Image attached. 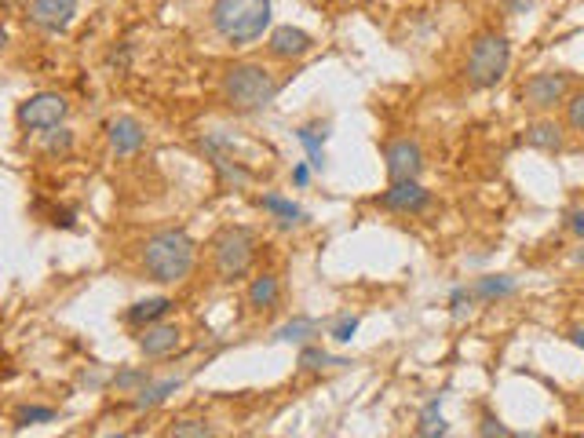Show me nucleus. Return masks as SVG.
I'll return each instance as SVG.
<instances>
[{"mask_svg":"<svg viewBox=\"0 0 584 438\" xmlns=\"http://www.w3.org/2000/svg\"><path fill=\"white\" fill-rule=\"evenodd\" d=\"M193 263H197V245L182 226L157 230L142 241V270L150 281H161V285L186 281Z\"/></svg>","mask_w":584,"mask_h":438,"instance_id":"1","label":"nucleus"},{"mask_svg":"<svg viewBox=\"0 0 584 438\" xmlns=\"http://www.w3.org/2000/svg\"><path fill=\"white\" fill-rule=\"evenodd\" d=\"M208 26L215 29L219 40L245 47L259 40L270 26V0H212L208 7Z\"/></svg>","mask_w":584,"mask_h":438,"instance_id":"2","label":"nucleus"},{"mask_svg":"<svg viewBox=\"0 0 584 438\" xmlns=\"http://www.w3.org/2000/svg\"><path fill=\"white\" fill-rule=\"evenodd\" d=\"M219 95L230 110L237 113H252L274 102L277 95V80L263 62H234L230 69H223L219 77Z\"/></svg>","mask_w":584,"mask_h":438,"instance_id":"3","label":"nucleus"},{"mask_svg":"<svg viewBox=\"0 0 584 438\" xmlns=\"http://www.w3.org/2000/svg\"><path fill=\"white\" fill-rule=\"evenodd\" d=\"M256 234L248 226H223L212 241V266H215V277L234 285L241 281L252 263H256Z\"/></svg>","mask_w":584,"mask_h":438,"instance_id":"4","label":"nucleus"},{"mask_svg":"<svg viewBox=\"0 0 584 438\" xmlns=\"http://www.w3.org/2000/svg\"><path fill=\"white\" fill-rule=\"evenodd\" d=\"M511 66V44L504 33H478L471 51H467V84L485 91V88H496L504 80Z\"/></svg>","mask_w":584,"mask_h":438,"instance_id":"5","label":"nucleus"},{"mask_svg":"<svg viewBox=\"0 0 584 438\" xmlns=\"http://www.w3.org/2000/svg\"><path fill=\"white\" fill-rule=\"evenodd\" d=\"M66 113H69V102L58 91H36L26 102H18V110H15V117L26 131H51L66 120Z\"/></svg>","mask_w":584,"mask_h":438,"instance_id":"6","label":"nucleus"},{"mask_svg":"<svg viewBox=\"0 0 584 438\" xmlns=\"http://www.w3.org/2000/svg\"><path fill=\"white\" fill-rule=\"evenodd\" d=\"M566 95H569V73L562 69H540L522 84V102L537 113L555 110L558 102H566Z\"/></svg>","mask_w":584,"mask_h":438,"instance_id":"7","label":"nucleus"},{"mask_svg":"<svg viewBox=\"0 0 584 438\" xmlns=\"http://www.w3.org/2000/svg\"><path fill=\"white\" fill-rule=\"evenodd\" d=\"M201 153L212 161V168H215V175H219L223 186H230V190L248 186L252 172H248L241 161H234V157L226 153V142H223L219 135H204V139H201Z\"/></svg>","mask_w":584,"mask_h":438,"instance_id":"8","label":"nucleus"},{"mask_svg":"<svg viewBox=\"0 0 584 438\" xmlns=\"http://www.w3.org/2000/svg\"><path fill=\"white\" fill-rule=\"evenodd\" d=\"M383 161H387V175L391 182H402V179H416L420 168H423V150L416 139H394L383 146Z\"/></svg>","mask_w":584,"mask_h":438,"instance_id":"9","label":"nucleus"},{"mask_svg":"<svg viewBox=\"0 0 584 438\" xmlns=\"http://www.w3.org/2000/svg\"><path fill=\"white\" fill-rule=\"evenodd\" d=\"M380 208L387 212H402V215H412V212H423L431 204V190L420 186L416 179H402V182H391L380 197H376Z\"/></svg>","mask_w":584,"mask_h":438,"instance_id":"10","label":"nucleus"},{"mask_svg":"<svg viewBox=\"0 0 584 438\" xmlns=\"http://www.w3.org/2000/svg\"><path fill=\"white\" fill-rule=\"evenodd\" d=\"M77 15V0H33L29 4V22L44 33H66Z\"/></svg>","mask_w":584,"mask_h":438,"instance_id":"11","label":"nucleus"},{"mask_svg":"<svg viewBox=\"0 0 584 438\" xmlns=\"http://www.w3.org/2000/svg\"><path fill=\"white\" fill-rule=\"evenodd\" d=\"M314 47V36L299 26H277L270 29V40H266V51L281 62H292V58H303L307 51Z\"/></svg>","mask_w":584,"mask_h":438,"instance_id":"12","label":"nucleus"},{"mask_svg":"<svg viewBox=\"0 0 584 438\" xmlns=\"http://www.w3.org/2000/svg\"><path fill=\"white\" fill-rule=\"evenodd\" d=\"M106 135H110V150H113L117 157H131V153H139L142 142H146V128H142L135 117H113V120L106 124Z\"/></svg>","mask_w":584,"mask_h":438,"instance_id":"13","label":"nucleus"},{"mask_svg":"<svg viewBox=\"0 0 584 438\" xmlns=\"http://www.w3.org/2000/svg\"><path fill=\"white\" fill-rule=\"evenodd\" d=\"M179 339H182L179 325H172V321H153V325L142 328L139 347H142L146 358H164V354H172V350L179 347Z\"/></svg>","mask_w":584,"mask_h":438,"instance_id":"14","label":"nucleus"},{"mask_svg":"<svg viewBox=\"0 0 584 438\" xmlns=\"http://www.w3.org/2000/svg\"><path fill=\"white\" fill-rule=\"evenodd\" d=\"M172 310V299L168 296H150V299H139L124 310V321L135 325V328H146L153 321H164V314Z\"/></svg>","mask_w":584,"mask_h":438,"instance_id":"15","label":"nucleus"},{"mask_svg":"<svg viewBox=\"0 0 584 438\" xmlns=\"http://www.w3.org/2000/svg\"><path fill=\"white\" fill-rule=\"evenodd\" d=\"M245 299H248V307L259 310V314L270 310V307H277V299H281V281H277V274H259V277H252Z\"/></svg>","mask_w":584,"mask_h":438,"instance_id":"16","label":"nucleus"},{"mask_svg":"<svg viewBox=\"0 0 584 438\" xmlns=\"http://www.w3.org/2000/svg\"><path fill=\"white\" fill-rule=\"evenodd\" d=\"M526 146L544 150V153H558L562 150V128L555 120H533L526 128Z\"/></svg>","mask_w":584,"mask_h":438,"instance_id":"17","label":"nucleus"},{"mask_svg":"<svg viewBox=\"0 0 584 438\" xmlns=\"http://www.w3.org/2000/svg\"><path fill=\"white\" fill-rule=\"evenodd\" d=\"M515 288H518V281H515V277H507V274H485V277H478V281L471 285V296H474V299L493 303V299H507V296H515Z\"/></svg>","mask_w":584,"mask_h":438,"instance_id":"18","label":"nucleus"},{"mask_svg":"<svg viewBox=\"0 0 584 438\" xmlns=\"http://www.w3.org/2000/svg\"><path fill=\"white\" fill-rule=\"evenodd\" d=\"M314 336H318V321L307 318V314H296L281 328H274V343H299V347H307Z\"/></svg>","mask_w":584,"mask_h":438,"instance_id":"19","label":"nucleus"},{"mask_svg":"<svg viewBox=\"0 0 584 438\" xmlns=\"http://www.w3.org/2000/svg\"><path fill=\"white\" fill-rule=\"evenodd\" d=\"M179 376H164V380H150L142 391H135V398H131V409H153V405H161L172 391H179Z\"/></svg>","mask_w":584,"mask_h":438,"instance_id":"20","label":"nucleus"},{"mask_svg":"<svg viewBox=\"0 0 584 438\" xmlns=\"http://www.w3.org/2000/svg\"><path fill=\"white\" fill-rule=\"evenodd\" d=\"M259 208H263V212H270L281 226H292V223H299V219L307 215L296 201H288V197H281V193H263V197H259Z\"/></svg>","mask_w":584,"mask_h":438,"instance_id":"21","label":"nucleus"},{"mask_svg":"<svg viewBox=\"0 0 584 438\" xmlns=\"http://www.w3.org/2000/svg\"><path fill=\"white\" fill-rule=\"evenodd\" d=\"M296 139L303 142V150H307V164L310 168H318L321 172V164H325V124L318 128V124H303V128H296Z\"/></svg>","mask_w":584,"mask_h":438,"instance_id":"22","label":"nucleus"},{"mask_svg":"<svg viewBox=\"0 0 584 438\" xmlns=\"http://www.w3.org/2000/svg\"><path fill=\"white\" fill-rule=\"evenodd\" d=\"M442 398H431L423 409H420V423H416V434L420 438H445V420H442Z\"/></svg>","mask_w":584,"mask_h":438,"instance_id":"23","label":"nucleus"},{"mask_svg":"<svg viewBox=\"0 0 584 438\" xmlns=\"http://www.w3.org/2000/svg\"><path fill=\"white\" fill-rule=\"evenodd\" d=\"M296 365L299 369H307V372H318V369H328V365H350L347 358H336V354H328V350H321V347H299V358H296Z\"/></svg>","mask_w":584,"mask_h":438,"instance_id":"24","label":"nucleus"},{"mask_svg":"<svg viewBox=\"0 0 584 438\" xmlns=\"http://www.w3.org/2000/svg\"><path fill=\"white\" fill-rule=\"evenodd\" d=\"M73 150V131L69 128H51V131H44V153H51V157H66Z\"/></svg>","mask_w":584,"mask_h":438,"instance_id":"25","label":"nucleus"},{"mask_svg":"<svg viewBox=\"0 0 584 438\" xmlns=\"http://www.w3.org/2000/svg\"><path fill=\"white\" fill-rule=\"evenodd\" d=\"M150 380H153L150 369H120V372H113V387H117V391H128V394L142 391Z\"/></svg>","mask_w":584,"mask_h":438,"instance_id":"26","label":"nucleus"},{"mask_svg":"<svg viewBox=\"0 0 584 438\" xmlns=\"http://www.w3.org/2000/svg\"><path fill=\"white\" fill-rule=\"evenodd\" d=\"M168 438H215V431L204 420H175L172 431H168Z\"/></svg>","mask_w":584,"mask_h":438,"instance_id":"27","label":"nucleus"},{"mask_svg":"<svg viewBox=\"0 0 584 438\" xmlns=\"http://www.w3.org/2000/svg\"><path fill=\"white\" fill-rule=\"evenodd\" d=\"M55 420V409L51 405H22L15 412V423L18 427H29V423H51Z\"/></svg>","mask_w":584,"mask_h":438,"instance_id":"28","label":"nucleus"},{"mask_svg":"<svg viewBox=\"0 0 584 438\" xmlns=\"http://www.w3.org/2000/svg\"><path fill=\"white\" fill-rule=\"evenodd\" d=\"M478 434H482V438H515V431H511V427H507L500 416H493V412H482Z\"/></svg>","mask_w":584,"mask_h":438,"instance_id":"29","label":"nucleus"},{"mask_svg":"<svg viewBox=\"0 0 584 438\" xmlns=\"http://www.w3.org/2000/svg\"><path fill=\"white\" fill-rule=\"evenodd\" d=\"M566 124L573 131H584V91L566 95Z\"/></svg>","mask_w":584,"mask_h":438,"instance_id":"30","label":"nucleus"},{"mask_svg":"<svg viewBox=\"0 0 584 438\" xmlns=\"http://www.w3.org/2000/svg\"><path fill=\"white\" fill-rule=\"evenodd\" d=\"M358 325H361V318H358V314H343V318L328 328V336H332L336 343H350V336L358 332Z\"/></svg>","mask_w":584,"mask_h":438,"instance_id":"31","label":"nucleus"},{"mask_svg":"<svg viewBox=\"0 0 584 438\" xmlns=\"http://www.w3.org/2000/svg\"><path fill=\"white\" fill-rule=\"evenodd\" d=\"M471 299H474V296H471V288H453V292H449V307H453L456 314H460V310H464V303H471Z\"/></svg>","mask_w":584,"mask_h":438,"instance_id":"32","label":"nucleus"},{"mask_svg":"<svg viewBox=\"0 0 584 438\" xmlns=\"http://www.w3.org/2000/svg\"><path fill=\"white\" fill-rule=\"evenodd\" d=\"M566 223H569V230H573L577 237H584V208H573V212L566 215Z\"/></svg>","mask_w":584,"mask_h":438,"instance_id":"33","label":"nucleus"},{"mask_svg":"<svg viewBox=\"0 0 584 438\" xmlns=\"http://www.w3.org/2000/svg\"><path fill=\"white\" fill-rule=\"evenodd\" d=\"M292 182H296V186H307V182H310V164H296V168H292Z\"/></svg>","mask_w":584,"mask_h":438,"instance_id":"34","label":"nucleus"},{"mask_svg":"<svg viewBox=\"0 0 584 438\" xmlns=\"http://www.w3.org/2000/svg\"><path fill=\"white\" fill-rule=\"evenodd\" d=\"M529 4H533V0H507V11H511V15H522Z\"/></svg>","mask_w":584,"mask_h":438,"instance_id":"35","label":"nucleus"},{"mask_svg":"<svg viewBox=\"0 0 584 438\" xmlns=\"http://www.w3.org/2000/svg\"><path fill=\"white\" fill-rule=\"evenodd\" d=\"M569 339H573V343H577V347L584 350V328H577V332H569Z\"/></svg>","mask_w":584,"mask_h":438,"instance_id":"36","label":"nucleus"},{"mask_svg":"<svg viewBox=\"0 0 584 438\" xmlns=\"http://www.w3.org/2000/svg\"><path fill=\"white\" fill-rule=\"evenodd\" d=\"M573 263H580V266H584V248H577V252H573Z\"/></svg>","mask_w":584,"mask_h":438,"instance_id":"37","label":"nucleus"},{"mask_svg":"<svg viewBox=\"0 0 584 438\" xmlns=\"http://www.w3.org/2000/svg\"><path fill=\"white\" fill-rule=\"evenodd\" d=\"M4 44H7V29L0 26V51H4Z\"/></svg>","mask_w":584,"mask_h":438,"instance_id":"38","label":"nucleus"},{"mask_svg":"<svg viewBox=\"0 0 584 438\" xmlns=\"http://www.w3.org/2000/svg\"><path fill=\"white\" fill-rule=\"evenodd\" d=\"M515 438H537V434H515Z\"/></svg>","mask_w":584,"mask_h":438,"instance_id":"39","label":"nucleus"},{"mask_svg":"<svg viewBox=\"0 0 584 438\" xmlns=\"http://www.w3.org/2000/svg\"><path fill=\"white\" fill-rule=\"evenodd\" d=\"M106 438H128V434H106Z\"/></svg>","mask_w":584,"mask_h":438,"instance_id":"40","label":"nucleus"},{"mask_svg":"<svg viewBox=\"0 0 584 438\" xmlns=\"http://www.w3.org/2000/svg\"><path fill=\"white\" fill-rule=\"evenodd\" d=\"M0 4H4V0H0Z\"/></svg>","mask_w":584,"mask_h":438,"instance_id":"41","label":"nucleus"}]
</instances>
